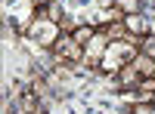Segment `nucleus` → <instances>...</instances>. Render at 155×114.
<instances>
[{"mask_svg":"<svg viewBox=\"0 0 155 114\" xmlns=\"http://www.w3.org/2000/svg\"><path fill=\"white\" fill-rule=\"evenodd\" d=\"M37 12H41V16H47V19H53V22H59V25H62V19H65V16H62V6H59V3H50V6L37 9Z\"/></svg>","mask_w":155,"mask_h":114,"instance_id":"obj_9","label":"nucleus"},{"mask_svg":"<svg viewBox=\"0 0 155 114\" xmlns=\"http://www.w3.org/2000/svg\"><path fill=\"white\" fill-rule=\"evenodd\" d=\"M124 28L130 37H146L149 34V22L140 16V12H134V16H124Z\"/></svg>","mask_w":155,"mask_h":114,"instance_id":"obj_5","label":"nucleus"},{"mask_svg":"<svg viewBox=\"0 0 155 114\" xmlns=\"http://www.w3.org/2000/svg\"><path fill=\"white\" fill-rule=\"evenodd\" d=\"M28 34H31V40H34L37 46H44V49H53V46H56V40L62 37V25L37 12V16L31 19V25H28Z\"/></svg>","mask_w":155,"mask_h":114,"instance_id":"obj_2","label":"nucleus"},{"mask_svg":"<svg viewBox=\"0 0 155 114\" xmlns=\"http://www.w3.org/2000/svg\"><path fill=\"white\" fill-rule=\"evenodd\" d=\"M137 56V37H127V40H112L106 46V56L99 62V71L106 74H118L124 65H130V59Z\"/></svg>","mask_w":155,"mask_h":114,"instance_id":"obj_1","label":"nucleus"},{"mask_svg":"<svg viewBox=\"0 0 155 114\" xmlns=\"http://www.w3.org/2000/svg\"><path fill=\"white\" fill-rule=\"evenodd\" d=\"M53 59L59 65H74V62H84V46L74 40L71 34H62L56 46H53Z\"/></svg>","mask_w":155,"mask_h":114,"instance_id":"obj_3","label":"nucleus"},{"mask_svg":"<svg viewBox=\"0 0 155 114\" xmlns=\"http://www.w3.org/2000/svg\"><path fill=\"white\" fill-rule=\"evenodd\" d=\"M130 65L137 68V74H140V77H152V80H155V59H152V56L137 53V56L130 59Z\"/></svg>","mask_w":155,"mask_h":114,"instance_id":"obj_6","label":"nucleus"},{"mask_svg":"<svg viewBox=\"0 0 155 114\" xmlns=\"http://www.w3.org/2000/svg\"><path fill=\"white\" fill-rule=\"evenodd\" d=\"M93 34H96V31L90 28V25H84V28H74V31H71V37H74V40L81 43V46H87L90 40H93Z\"/></svg>","mask_w":155,"mask_h":114,"instance_id":"obj_8","label":"nucleus"},{"mask_svg":"<svg viewBox=\"0 0 155 114\" xmlns=\"http://www.w3.org/2000/svg\"><path fill=\"white\" fill-rule=\"evenodd\" d=\"M134 114H155V102H140V105H134Z\"/></svg>","mask_w":155,"mask_h":114,"instance_id":"obj_11","label":"nucleus"},{"mask_svg":"<svg viewBox=\"0 0 155 114\" xmlns=\"http://www.w3.org/2000/svg\"><path fill=\"white\" fill-rule=\"evenodd\" d=\"M115 9H121L124 16H134V12H137V0H118V6H115Z\"/></svg>","mask_w":155,"mask_h":114,"instance_id":"obj_10","label":"nucleus"},{"mask_svg":"<svg viewBox=\"0 0 155 114\" xmlns=\"http://www.w3.org/2000/svg\"><path fill=\"white\" fill-rule=\"evenodd\" d=\"M152 102H155V93H152Z\"/></svg>","mask_w":155,"mask_h":114,"instance_id":"obj_12","label":"nucleus"},{"mask_svg":"<svg viewBox=\"0 0 155 114\" xmlns=\"http://www.w3.org/2000/svg\"><path fill=\"white\" fill-rule=\"evenodd\" d=\"M112 40L102 31H96L93 34V40H90L87 46H84V62L87 65H93V68H99V62H102V56H106V46H109Z\"/></svg>","mask_w":155,"mask_h":114,"instance_id":"obj_4","label":"nucleus"},{"mask_svg":"<svg viewBox=\"0 0 155 114\" xmlns=\"http://www.w3.org/2000/svg\"><path fill=\"white\" fill-rule=\"evenodd\" d=\"M118 83L124 86V90H140V83H143V77L137 74V68H134V65H124V68L118 71Z\"/></svg>","mask_w":155,"mask_h":114,"instance_id":"obj_7","label":"nucleus"}]
</instances>
